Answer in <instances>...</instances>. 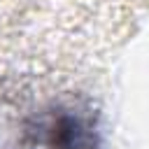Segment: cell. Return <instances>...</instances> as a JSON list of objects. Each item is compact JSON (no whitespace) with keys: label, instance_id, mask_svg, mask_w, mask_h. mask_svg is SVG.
<instances>
[{"label":"cell","instance_id":"obj_1","mask_svg":"<svg viewBox=\"0 0 149 149\" xmlns=\"http://www.w3.org/2000/svg\"><path fill=\"white\" fill-rule=\"evenodd\" d=\"M98 144L93 116L74 107L42 112L28 128V149H98Z\"/></svg>","mask_w":149,"mask_h":149}]
</instances>
